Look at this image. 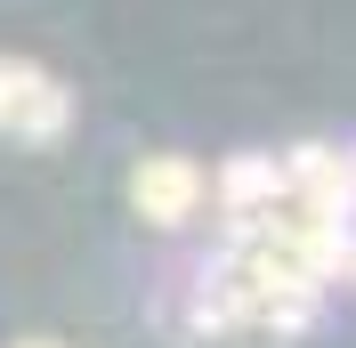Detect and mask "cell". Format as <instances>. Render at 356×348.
Wrapping results in <instances>:
<instances>
[{"label":"cell","mask_w":356,"mask_h":348,"mask_svg":"<svg viewBox=\"0 0 356 348\" xmlns=\"http://www.w3.org/2000/svg\"><path fill=\"white\" fill-rule=\"evenodd\" d=\"M65 122H73L65 81H49L24 57H0V130L24 138V146H49V138H65Z\"/></svg>","instance_id":"1"},{"label":"cell","mask_w":356,"mask_h":348,"mask_svg":"<svg viewBox=\"0 0 356 348\" xmlns=\"http://www.w3.org/2000/svg\"><path fill=\"white\" fill-rule=\"evenodd\" d=\"M130 195H138V211L154 219V227H178V219L202 203V171H195V162H138Z\"/></svg>","instance_id":"2"},{"label":"cell","mask_w":356,"mask_h":348,"mask_svg":"<svg viewBox=\"0 0 356 348\" xmlns=\"http://www.w3.org/2000/svg\"><path fill=\"white\" fill-rule=\"evenodd\" d=\"M219 195L235 211H267V203H284V162H267V154H243V162H227Z\"/></svg>","instance_id":"3"},{"label":"cell","mask_w":356,"mask_h":348,"mask_svg":"<svg viewBox=\"0 0 356 348\" xmlns=\"http://www.w3.org/2000/svg\"><path fill=\"white\" fill-rule=\"evenodd\" d=\"M348 187H356V154H348Z\"/></svg>","instance_id":"4"},{"label":"cell","mask_w":356,"mask_h":348,"mask_svg":"<svg viewBox=\"0 0 356 348\" xmlns=\"http://www.w3.org/2000/svg\"><path fill=\"white\" fill-rule=\"evenodd\" d=\"M24 348H57V340H24Z\"/></svg>","instance_id":"5"}]
</instances>
